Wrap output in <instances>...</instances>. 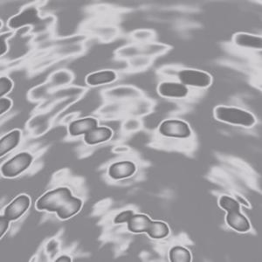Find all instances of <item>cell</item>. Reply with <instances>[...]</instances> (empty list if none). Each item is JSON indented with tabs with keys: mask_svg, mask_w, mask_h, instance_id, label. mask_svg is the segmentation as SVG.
Wrapping results in <instances>:
<instances>
[{
	"mask_svg": "<svg viewBox=\"0 0 262 262\" xmlns=\"http://www.w3.org/2000/svg\"><path fill=\"white\" fill-rule=\"evenodd\" d=\"M214 117L215 119L220 122L246 128L253 127L256 122L255 117L250 112L238 107L227 106H217L215 107Z\"/></svg>",
	"mask_w": 262,
	"mask_h": 262,
	"instance_id": "1",
	"label": "cell"
},
{
	"mask_svg": "<svg viewBox=\"0 0 262 262\" xmlns=\"http://www.w3.org/2000/svg\"><path fill=\"white\" fill-rule=\"evenodd\" d=\"M69 188L60 187L44 194L36 203V207L39 211L61 212L73 198Z\"/></svg>",
	"mask_w": 262,
	"mask_h": 262,
	"instance_id": "2",
	"label": "cell"
},
{
	"mask_svg": "<svg viewBox=\"0 0 262 262\" xmlns=\"http://www.w3.org/2000/svg\"><path fill=\"white\" fill-rule=\"evenodd\" d=\"M33 159L30 153L21 152L2 165L1 173L6 178H15L29 168Z\"/></svg>",
	"mask_w": 262,
	"mask_h": 262,
	"instance_id": "3",
	"label": "cell"
},
{
	"mask_svg": "<svg viewBox=\"0 0 262 262\" xmlns=\"http://www.w3.org/2000/svg\"><path fill=\"white\" fill-rule=\"evenodd\" d=\"M180 83L185 86L206 89L212 84V76L206 72L196 69H183L178 74Z\"/></svg>",
	"mask_w": 262,
	"mask_h": 262,
	"instance_id": "4",
	"label": "cell"
},
{
	"mask_svg": "<svg viewBox=\"0 0 262 262\" xmlns=\"http://www.w3.org/2000/svg\"><path fill=\"white\" fill-rule=\"evenodd\" d=\"M159 133L171 138H188L191 134V128L188 123L181 120H166L159 127Z\"/></svg>",
	"mask_w": 262,
	"mask_h": 262,
	"instance_id": "5",
	"label": "cell"
},
{
	"mask_svg": "<svg viewBox=\"0 0 262 262\" xmlns=\"http://www.w3.org/2000/svg\"><path fill=\"white\" fill-rule=\"evenodd\" d=\"M30 198L27 195L17 196L10 205L6 206L4 216L10 221H16L27 212L30 206Z\"/></svg>",
	"mask_w": 262,
	"mask_h": 262,
	"instance_id": "6",
	"label": "cell"
},
{
	"mask_svg": "<svg viewBox=\"0 0 262 262\" xmlns=\"http://www.w3.org/2000/svg\"><path fill=\"white\" fill-rule=\"evenodd\" d=\"M158 93L167 98H185L187 96L189 90L180 82L164 81L158 86Z\"/></svg>",
	"mask_w": 262,
	"mask_h": 262,
	"instance_id": "7",
	"label": "cell"
},
{
	"mask_svg": "<svg viewBox=\"0 0 262 262\" xmlns=\"http://www.w3.org/2000/svg\"><path fill=\"white\" fill-rule=\"evenodd\" d=\"M136 170L137 166L131 161L116 162L108 168V176L114 180H120L133 176Z\"/></svg>",
	"mask_w": 262,
	"mask_h": 262,
	"instance_id": "8",
	"label": "cell"
},
{
	"mask_svg": "<svg viewBox=\"0 0 262 262\" xmlns=\"http://www.w3.org/2000/svg\"><path fill=\"white\" fill-rule=\"evenodd\" d=\"M98 127V121L93 117H86L82 119L76 120L70 123L69 127V134L73 137L88 134L94 128Z\"/></svg>",
	"mask_w": 262,
	"mask_h": 262,
	"instance_id": "9",
	"label": "cell"
},
{
	"mask_svg": "<svg viewBox=\"0 0 262 262\" xmlns=\"http://www.w3.org/2000/svg\"><path fill=\"white\" fill-rule=\"evenodd\" d=\"M233 43L238 48L245 49H261V36L247 33H236L233 36Z\"/></svg>",
	"mask_w": 262,
	"mask_h": 262,
	"instance_id": "10",
	"label": "cell"
},
{
	"mask_svg": "<svg viewBox=\"0 0 262 262\" xmlns=\"http://www.w3.org/2000/svg\"><path fill=\"white\" fill-rule=\"evenodd\" d=\"M38 17V11L35 7H28L25 9L20 14L13 17L9 21V27L13 29L22 27L23 26L28 24H34L39 20Z\"/></svg>",
	"mask_w": 262,
	"mask_h": 262,
	"instance_id": "11",
	"label": "cell"
},
{
	"mask_svg": "<svg viewBox=\"0 0 262 262\" xmlns=\"http://www.w3.org/2000/svg\"><path fill=\"white\" fill-rule=\"evenodd\" d=\"M112 135L113 132L107 127H96L84 136V142L89 145H96L110 140Z\"/></svg>",
	"mask_w": 262,
	"mask_h": 262,
	"instance_id": "12",
	"label": "cell"
},
{
	"mask_svg": "<svg viewBox=\"0 0 262 262\" xmlns=\"http://www.w3.org/2000/svg\"><path fill=\"white\" fill-rule=\"evenodd\" d=\"M226 221L231 228L238 232H246L250 230V222L241 211L227 212Z\"/></svg>",
	"mask_w": 262,
	"mask_h": 262,
	"instance_id": "13",
	"label": "cell"
},
{
	"mask_svg": "<svg viewBox=\"0 0 262 262\" xmlns=\"http://www.w3.org/2000/svg\"><path fill=\"white\" fill-rule=\"evenodd\" d=\"M116 77L117 75L115 72L111 70H102L88 75L86 81L90 86H100L116 81Z\"/></svg>",
	"mask_w": 262,
	"mask_h": 262,
	"instance_id": "14",
	"label": "cell"
},
{
	"mask_svg": "<svg viewBox=\"0 0 262 262\" xmlns=\"http://www.w3.org/2000/svg\"><path fill=\"white\" fill-rule=\"evenodd\" d=\"M20 131L16 129L2 137L0 141V156L3 157L18 146V143L20 142Z\"/></svg>",
	"mask_w": 262,
	"mask_h": 262,
	"instance_id": "15",
	"label": "cell"
},
{
	"mask_svg": "<svg viewBox=\"0 0 262 262\" xmlns=\"http://www.w3.org/2000/svg\"><path fill=\"white\" fill-rule=\"evenodd\" d=\"M151 221L146 215L133 214L128 221V228L130 232L135 233L146 232Z\"/></svg>",
	"mask_w": 262,
	"mask_h": 262,
	"instance_id": "16",
	"label": "cell"
},
{
	"mask_svg": "<svg viewBox=\"0 0 262 262\" xmlns=\"http://www.w3.org/2000/svg\"><path fill=\"white\" fill-rule=\"evenodd\" d=\"M81 206H82V201L76 196H73L69 204L65 206V208L63 209L61 212L57 213V215L61 220H68L80 212Z\"/></svg>",
	"mask_w": 262,
	"mask_h": 262,
	"instance_id": "17",
	"label": "cell"
},
{
	"mask_svg": "<svg viewBox=\"0 0 262 262\" xmlns=\"http://www.w3.org/2000/svg\"><path fill=\"white\" fill-rule=\"evenodd\" d=\"M147 233L152 238H164L168 236L170 230L166 224L160 221H151Z\"/></svg>",
	"mask_w": 262,
	"mask_h": 262,
	"instance_id": "18",
	"label": "cell"
},
{
	"mask_svg": "<svg viewBox=\"0 0 262 262\" xmlns=\"http://www.w3.org/2000/svg\"><path fill=\"white\" fill-rule=\"evenodd\" d=\"M169 257L171 262H190L191 260V253L189 250L179 246L170 249Z\"/></svg>",
	"mask_w": 262,
	"mask_h": 262,
	"instance_id": "19",
	"label": "cell"
},
{
	"mask_svg": "<svg viewBox=\"0 0 262 262\" xmlns=\"http://www.w3.org/2000/svg\"><path fill=\"white\" fill-rule=\"evenodd\" d=\"M219 206L227 212L241 211V206L238 201L234 200L232 196H227V195H223L220 198Z\"/></svg>",
	"mask_w": 262,
	"mask_h": 262,
	"instance_id": "20",
	"label": "cell"
},
{
	"mask_svg": "<svg viewBox=\"0 0 262 262\" xmlns=\"http://www.w3.org/2000/svg\"><path fill=\"white\" fill-rule=\"evenodd\" d=\"M12 82L9 78L1 77L0 80V96L3 97L7 93H9L12 90Z\"/></svg>",
	"mask_w": 262,
	"mask_h": 262,
	"instance_id": "21",
	"label": "cell"
},
{
	"mask_svg": "<svg viewBox=\"0 0 262 262\" xmlns=\"http://www.w3.org/2000/svg\"><path fill=\"white\" fill-rule=\"evenodd\" d=\"M133 212L130 210H127L124 212H120L119 214L117 215L115 220H114V223L115 224H122V223H128V221H129L132 216H133Z\"/></svg>",
	"mask_w": 262,
	"mask_h": 262,
	"instance_id": "22",
	"label": "cell"
},
{
	"mask_svg": "<svg viewBox=\"0 0 262 262\" xmlns=\"http://www.w3.org/2000/svg\"><path fill=\"white\" fill-rule=\"evenodd\" d=\"M11 107H12V101L6 97H1L0 99V111H1L0 113L1 115L6 111H9Z\"/></svg>",
	"mask_w": 262,
	"mask_h": 262,
	"instance_id": "23",
	"label": "cell"
},
{
	"mask_svg": "<svg viewBox=\"0 0 262 262\" xmlns=\"http://www.w3.org/2000/svg\"><path fill=\"white\" fill-rule=\"evenodd\" d=\"M9 222L10 221H8L4 215L0 217V236L1 237L6 233V231L8 229Z\"/></svg>",
	"mask_w": 262,
	"mask_h": 262,
	"instance_id": "24",
	"label": "cell"
},
{
	"mask_svg": "<svg viewBox=\"0 0 262 262\" xmlns=\"http://www.w3.org/2000/svg\"><path fill=\"white\" fill-rule=\"evenodd\" d=\"M5 37H6L5 34L1 35V53H0L1 55H3V54L6 53V51H7V45H6Z\"/></svg>",
	"mask_w": 262,
	"mask_h": 262,
	"instance_id": "25",
	"label": "cell"
},
{
	"mask_svg": "<svg viewBox=\"0 0 262 262\" xmlns=\"http://www.w3.org/2000/svg\"><path fill=\"white\" fill-rule=\"evenodd\" d=\"M236 200H237V201H239V202L242 203V204H243L244 206H249V204L247 203V200H245V199H243L242 196H238V195H236Z\"/></svg>",
	"mask_w": 262,
	"mask_h": 262,
	"instance_id": "26",
	"label": "cell"
},
{
	"mask_svg": "<svg viewBox=\"0 0 262 262\" xmlns=\"http://www.w3.org/2000/svg\"><path fill=\"white\" fill-rule=\"evenodd\" d=\"M56 261L58 262H70L71 261V259L69 258V256H66V255H63V256H60L59 259H57Z\"/></svg>",
	"mask_w": 262,
	"mask_h": 262,
	"instance_id": "27",
	"label": "cell"
}]
</instances>
